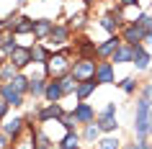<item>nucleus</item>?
I'll list each match as a JSON object with an SVG mask.
<instances>
[{
    "label": "nucleus",
    "instance_id": "nucleus-43",
    "mask_svg": "<svg viewBox=\"0 0 152 149\" xmlns=\"http://www.w3.org/2000/svg\"><path fill=\"white\" fill-rule=\"evenodd\" d=\"M3 26H5V21H0V28H3Z\"/></svg>",
    "mask_w": 152,
    "mask_h": 149
},
{
    "label": "nucleus",
    "instance_id": "nucleus-2",
    "mask_svg": "<svg viewBox=\"0 0 152 149\" xmlns=\"http://www.w3.org/2000/svg\"><path fill=\"white\" fill-rule=\"evenodd\" d=\"M44 70H47V75L52 80H59L64 77L67 72L72 70V64H70V57H67V52H59V54H52L47 59V64H44Z\"/></svg>",
    "mask_w": 152,
    "mask_h": 149
},
{
    "label": "nucleus",
    "instance_id": "nucleus-22",
    "mask_svg": "<svg viewBox=\"0 0 152 149\" xmlns=\"http://www.w3.org/2000/svg\"><path fill=\"white\" fill-rule=\"evenodd\" d=\"M10 85H13V87H16V90H18V93H28V87H31V77H26V75H23V72H18V75H16V77H13V80H10Z\"/></svg>",
    "mask_w": 152,
    "mask_h": 149
},
{
    "label": "nucleus",
    "instance_id": "nucleus-15",
    "mask_svg": "<svg viewBox=\"0 0 152 149\" xmlns=\"http://www.w3.org/2000/svg\"><path fill=\"white\" fill-rule=\"evenodd\" d=\"M62 113H64V110H62L59 103H47V105L39 110V121H41V124H47V121H52V118H59Z\"/></svg>",
    "mask_w": 152,
    "mask_h": 149
},
{
    "label": "nucleus",
    "instance_id": "nucleus-29",
    "mask_svg": "<svg viewBox=\"0 0 152 149\" xmlns=\"http://www.w3.org/2000/svg\"><path fill=\"white\" fill-rule=\"evenodd\" d=\"M13 36H16V33H3V54H13V49L18 47L16 41H13Z\"/></svg>",
    "mask_w": 152,
    "mask_h": 149
},
{
    "label": "nucleus",
    "instance_id": "nucleus-31",
    "mask_svg": "<svg viewBox=\"0 0 152 149\" xmlns=\"http://www.w3.org/2000/svg\"><path fill=\"white\" fill-rule=\"evenodd\" d=\"M132 23H137V26H142L144 31H150L152 28V16H147V13H139V16L132 21Z\"/></svg>",
    "mask_w": 152,
    "mask_h": 149
},
{
    "label": "nucleus",
    "instance_id": "nucleus-38",
    "mask_svg": "<svg viewBox=\"0 0 152 149\" xmlns=\"http://www.w3.org/2000/svg\"><path fill=\"white\" fill-rule=\"evenodd\" d=\"M147 131L152 134V105H150V124H147Z\"/></svg>",
    "mask_w": 152,
    "mask_h": 149
},
{
    "label": "nucleus",
    "instance_id": "nucleus-28",
    "mask_svg": "<svg viewBox=\"0 0 152 149\" xmlns=\"http://www.w3.org/2000/svg\"><path fill=\"white\" fill-rule=\"evenodd\" d=\"M98 149H121V141L116 136H103L98 141Z\"/></svg>",
    "mask_w": 152,
    "mask_h": 149
},
{
    "label": "nucleus",
    "instance_id": "nucleus-41",
    "mask_svg": "<svg viewBox=\"0 0 152 149\" xmlns=\"http://www.w3.org/2000/svg\"><path fill=\"white\" fill-rule=\"evenodd\" d=\"M124 149H137V147H134V144H132V147H124Z\"/></svg>",
    "mask_w": 152,
    "mask_h": 149
},
{
    "label": "nucleus",
    "instance_id": "nucleus-39",
    "mask_svg": "<svg viewBox=\"0 0 152 149\" xmlns=\"http://www.w3.org/2000/svg\"><path fill=\"white\" fill-rule=\"evenodd\" d=\"M144 41H150V44H152V28L147 31V36H144Z\"/></svg>",
    "mask_w": 152,
    "mask_h": 149
},
{
    "label": "nucleus",
    "instance_id": "nucleus-16",
    "mask_svg": "<svg viewBox=\"0 0 152 149\" xmlns=\"http://www.w3.org/2000/svg\"><path fill=\"white\" fill-rule=\"evenodd\" d=\"M52 28H54V23L49 21V18H39V21H34V36L41 41H47V36L52 33Z\"/></svg>",
    "mask_w": 152,
    "mask_h": 149
},
{
    "label": "nucleus",
    "instance_id": "nucleus-12",
    "mask_svg": "<svg viewBox=\"0 0 152 149\" xmlns=\"http://www.w3.org/2000/svg\"><path fill=\"white\" fill-rule=\"evenodd\" d=\"M96 87H98V80H96V77L77 82V87H75V95H77V100H88L90 95L96 93Z\"/></svg>",
    "mask_w": 152,
    "mask_h": 149
},
{
    "label": "nucleus",
    "instance_id": "nucleus-33",
    "mask_svg": "<svg viewBox=\"0 0 152 149\" xmlns=\"http://www.w3.org/2000/svg\"><path fill=\"white\" fill-rule=\"evenodd\" d=\"M83 23H85V16H83V13H77V16L70 18V28H83Z\"/></svg>",
    "mask_w": 152,
    "mask_h": 149
},
{
    "label": "nucleus",
    "instance_id": "nucleus-19",
    "mask_svg": "<svg viewBox=\"0 0 152 149\" xmlns=\"http://www.w3.org/2000/svg\"><path fill=\"white\" fill-rule=\"evenodd\" d=\"M80 141H83V136L77 131H67L62 136V141H59V149H80Z\"/></svg>",
    "mask_w": 152,
    "mask_h": 149
},
{
    "label": "nucleus",
    "instance_id": "nucleus-1",
    "mask_svg": "<svg viewBox=\"0 0 152 149\" xmlns=\"http://www.w3.org/2000/svg\"><path fill=\"white\" fill-rule=\"evenodd\" d=\"M150 105L152 100L150 98H139L137 100V113H134V134H137V139H147V124H150Z\"/></svg>",
    "mask_w": 152,
    "mask_h": 149
},
{
    "label": "nucleus",
    "instance_id": "nucleus-7",
    "mask_svg": "<svg viewBox=\"0 0 152 149\" xmlns=\"http://www.w3.org/2000/svg\"><path fill=\"white\" fill-rule=\"evenodd\" d=\"M0 98L8 100L10 108H21V105H23V93H18L10 82H3V85H0Z\"/></svg>",
    "mask_w": 152,
    "mask_h": 149
},
{
    "label": "nucleus",
    "instance_id": "nucleus-14",
    "mask_svg": "<svg viewBox=\"0 0 152 149\" xmlns=\"http://www.w3.org/2000/svg\"><path fill=\"white\" fill-rule=\"evenodd\" d=\"M23 124H26V118H21V116L8 118V121L3 124V131L8 134L10 139H18V136H21V131H23Z\"/></svg>",
    "mask_w": 152,
    "mask_h": 149
},
{
    "label": "nucleus",
    "instance_id": "nucleus-4",
    "mask_svg": "<svg viewBox=\"0 0 152 149\" xmlns=\"http://www.w3.org/2000/svg\"><path fill=\"white\" fill-rule=\"evenodd\" d=\"M96 124H98V129H101V131H106V134H111V131H116V129H119V121H116V103H108V105L98 113Z\"/></svg>",
    "mask_w": 152,
    "mask_h": 149
},
{
    "label": "nucleus",
    "instance_id": "nucleus-32",
    "mask_svg": "<svg viewBox=\"0 0 152 149\" xmlns=\"http://www.w3.org/2000/svg\"><path fill=\"white\" fill-rule=\"evenodd\" d=\"M119 87L124 90V93H129V95H132V93L137 90V82H134V77H124V80L119 82Z\"/></svg>",
    "mask_w": 152,
    "mask_h": 149
},
{
    "label": "nucleus",
    "instance_id": "nucleus-26",
    "mask_svg": "<svg viewBox=\"0 0 152 149\" xmlns=\"http://www.w3.org/2000/svg\"><path fill=\"white\" fill-rule=\"evenodd\" d=\"M59 85H62V93H64V95H70V93H75L77 80L72 77V75H64V77H59Z\"/></svg>",
    "mask_w": 152,
    "mask_h": 149
},
{
    "label": "nucleus",
    "instance_id": "nucleus-24",
    "mask_svg": "<svg viewBox=\"0 0 152 149\" xmlns=\"http://www.w3.org/2000/svg\"><path fill=\"white\" fill-rule=\"evenodd\" d=\"M44 90H47V82L41 77H31V87H28V95H34V98H41L44 95Z\"/></svg>",
    "mask_w": 152,
    "mask_h": 149
},
{
    "label": "nucleus",
    "instance_id": "nucleus-35",
    "mask_svg": "<svg viewBox=\"0 0 152 149\" xmlns=\"http://www.w3.org/2000/svg\"><path fill=\"white\" fill-rule=\"evenodd\" d=\"M8 108H10V103H8V100H3V98H0V121L5 118V113H8Z\"/></svg>",
    "mask_w": 152,
    "mask_h": 149
},
{
    "label": "nucleus",
    "instance_id": "nucleus-13",
    "mask_svg": "<svg viewBox=\"0 0 152 149\" xmlns=\"http://www.w3.org/2000/svg\"><path fill=\"white\" fill-rule=\"evenodd\" d=\"M96 80H98V85H108V82H113V62H98Z\"/></svg>",
    "mask_w": 152,
    "mask_h": 149
},
{
    "label": "nucleus",
    "instance_id": "nucleus-21",
    "mask_svg": "<svg viewBox=\"0 0 152 149\" xmlns=\"http://www.w3.org/2000/svg\"><path fill=\"white\" fill-rule=\"evenodd\" d=\"M119 21H121V13H116V16H113V13H106V16L101 18V26H103L108 33H116V28H119Z\"/></svg>",
    "mask_w": 152,
    "mask_h": 149
},
{
    "label": "nucleus",
    "instance_id": "nucleus-3",
    "mask_svg": "<svg viewBox=\"0 0 152 149\" xmlns=\"http://www.w3.org/2000/svg\"><path fill=\"white\" fill-rule=\"evenodd\" d=\"M96 70H98V62L96 59H90V57H80L77 62L72 64V70L70 75L77 82H83V80H90V77H96Z\"/></svg>",
    "mask_w": 152,
    "mask_h": 149
},
{
    "label": "nucleus",
    "instance_id": "nucleus-11",
    "mask_svg": "<svg viewBox=\"0 0 152 149\" xmlns=\"http://www.w3.org/2000/svg\"><path fill=\"white\" fill-rule=\"evenodd\" d=\"M72 113H75V118H77V124H85V126H88V124H93V121H96V110L90 108V105H88L85 100H80V103H77Z\"/></svg>",
    "mask_w": 152,
    "mask_h": 149
},
{
    "label": "nucleus",
    "instance_id": "nucleus-34",
    "mask_svg": "<svg viewBox=\"0 0 152 149\" xmlns=\"http://www.w3.org/2000/svg\"><path fill=\"white\" fill-rule=\"evenodd\" d=\"M36 139H39V144H36V149H52V147H49V139L44 136V134H36Z\"/></svg>",
    "mask_w": 152,
    "mask_h": 149
},
{
    "label": "nucleus",
    "instance_id": "nucleus-5",
    "mask_svg": "<svg viewBox=\"0 0 152 149\" xmlns=\"http://www.w3.org/2000/svg\"><path fill=\"white\" fill-rule=\"evenodd\" d=\"M121 44H124V39H121L119 33H111V36H108V39L103 41V44H98L96 57H98V59H111V57H113V52H116V49H119Z\"/></svg>",
    "mask_w": 152,
    "mask_h": 149
},
{
    "label": "nucleus",
    "instance_id": "nucleus-36",
    "mask_svg": "<svg viewBox=\"0 0 152 149\" xmlns=\"http://www.w3.org/2000/svg\"><path fill=\"white\" fill-rule=\"evenodd\" d=\"M8 141H10V136H8L5 131H0V149H8V147H10Z\"/></svg>",
    "mask_w": 152,
    "mask_h": 149
},
{
    "label": "nucleus",
    "instance_id": "nucleus-9",
    "mask_svg": "<svg viewBox=\"0 0 152 149\" xmlns=\"http://www.w3.org/2000/svg\"><path fill=\"white\" fill-rule=\"evenodd\" d=\"M150 62H152L150 52H147L142 44H137V47H134V57H132V64H134L139 72H144V70H150Z\"/></svg>",
    "mask_w": 152,
    "mask_h": 149
},
{
    "label": "nucleus",
    "instance_id": "nucleus-6",
    "mask_svg": "<svg viewBox=\"0 0 152 149\" xmlns=\"http://www.w3.org/2000/svg\"><path fill=\"white\" fill-rule=\"evenodd\" d=\"M144 36H147V31H144L142 26H137V23L124 26V31H121V39L126 41V44H132V47H137V44H144Z\"/></svg>",
    "mask_w": 152,
    "mask_h": 149
},
{
    "label": "nucleus",
    "instance_id": "nucleus-30",
    "mask_svg": "<svg viewBox=\"0 0 152 149\" xmlns=\"http://www.w3.org/2000/svg\"><path fill=\"white\" fill-rule=\"evenodd\" d=\"M59 124L67 129V131H75V124H77V118H75V113H62V116L57 118Z\"/></svg>",
    "mask_w": 152,
    "mask_h": 149
},
{
    "label": "nucleus",
    "instance_id": "nucleus-23",
    "mask_svg": "<svg viewBox=\"0 0 152 149\" xmlns=\"http://www.w3.org/2000/svg\"><path fill=\"white\" fill-rule=\"evenodd\" d=\"M18 72H21V70H18L16 64L10 62V59H8V62H3V64H0V75H3V80H5V82H10V80H13V77L18 75Z\"/></svg>",
    "mask_w": 152,
    "mask_h": 149
},
{
    "label": "nucleus",
    "instance_id": "nucleus-10",
    "mask_svg": "<svg viewBox=\"0 0 152 149\" xmlns=\"http://www.w3.org/2000/svg\"><path fill=\"white\" fill-rule=\"evenodd\" d=\"M47 41L52 47H64V44L70 41V26H54L52 33L47 36Z\"/></svg>",
    "mask_w": 152,
    "mask_h": 149
},
{
    "label": "nucleus",
    "instance_id": "nucleus-25",
    "mask_svg": "<svg viewBox=\"0 0 152 149\" xmlns=\"http://www.w3.org/2000/svg\"><path fill=\"white\" fill-rule=\"evenodd\" d=\"M31 57H34V62H39V64H47V59L52 54H49L47 49L41 47V44H36V47H31Z\"/></svg>",
    "mask_w": 152,
    "mask_h": 149
},
{
    "label": "nucleus",
    "instance_id": "nucleus-37",
    "mask_svg": "<svg viewBox=\"0 0 152 149\" xmlns=\"http://www.w3.org/2000/svg\"><path fill=\"white\" fill-rule=\"evenodd\" d=\"M124 8H132V5H139V0H119Z\"/></svg>",
    "mask_w": 152,
    "mask_h": 149
},
{
    "label": "nucleus",
    "instance_id": "nucleus-8",
    "mask_svg": "<svg viewBox=\"0 0 152 149\" xmlns=\"http://www.w3.org/2000/svg\"><path fill=\"white\" fill-rule=\"evenodd\" d=\"M8 59H10L13 64H16L18 70H23V67H28V64L34 62V57H31V49H28V47H16V49H13V54H10Z\"/></svg>",
    "mask_w": 152,
    "mask_h": 149
},
{
    "label": "nucleus",
    "instance_id": "nucleus-17",
    "mask_svg": "<svg viewBox=\"0 0 152 149\" xmlns=\"http://www.w3.org/2000/svg\"><path fill=\"white\" fill-rule=\"evenodd\" d=\"M132 57H134V47L132 44H121L116 52H113V57H111V62H116V64H124V62H132Z\"/></svg>",
    "mask_w": 152,
    "mask_h": 149
},
{
    "label": "nucleus",
    "instance_id": "nucleus-40",
    "mask_svg": "<svg viewBox=\"0 0 152 149\" xmlns=\"http://www.w3.org/2000/svg\"><path fill=\"white\" fill-rule=\"evenodd\" d=\"M0 49H3V33H0Z\"/></svg>",
    "mask_w": 152,
    "mask_h": 149
},
{
    "label": "nucleus",
    "instance_id": "nucleus-27",
    "mask_svg": "<svg viewBox=\"0 0 152 149\" xmlns=\"http://www.w3.org/2000/svg\"><path fill=\"white\" fill-rule=\"evenodd\" d=\"M98 136H101L98 124H88V126H85V131H83V141H96Z\"/></svg>",
    "mask_w": 152,
    "mask_h": 149
},
{
    "label": "nucleus",
    "instance_id": "nucleus-20",
    "mask_svg": "<svg viewBox=\"0 0 152 149\" xmlns=\"http://www.w3.org/2000/svg\"><path fill=\"white\" fill-rule=\"evenodd\" d=\"M13 33H16V36H23V33H34V18L21 16V18L16 21V26H13Z\"/></svg>",
    "mask_w": 152,
    "mask_h": 149
},
{
    "label": "nucleus",
    "instance_id": "nucleus-42",
    "mask_svg": "<svg viewBox=\"0 0 152 149\" xmlns=\"http://www.w3.org/2000/svg\"><path fill=\"white\" fill-rule=\"evenodd\" d=\"M3 82H5V80H3V75H0V85H3Z\"/></svg>",
    "mask_w": 152,
    "mask_h": 149
},
{
    "label": "nucleus",
    "instance_id": "nucleus-18",
    "mask_svg": "<svg viewBox=\"0 0 152 149\" xmlns=\"http://www.w3.org/2000/svg\"><path fill=\"white\" fill-rule=\"evenodd\" d=\"M62 85H59V80H52V82H47V90H44V98H47V103H59V98H62Z\"/></svg>",
    "mask_w": 152,
    "mask_h": 149
}]
</instances>
